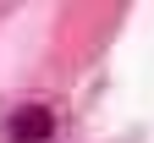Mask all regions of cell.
I'll use <instances>...</instances> for the list:
<instances>
[{"instance_id":"1","label":"cell","mask_w":154,"mask_h":143,"mask_svg":"<svg viewBox=\"0 0 154 143\" xmlns=\"http://www.w3.org/2000/svg\"><path fill=\"white\" fill-rule=\"evenodd\" d=\"M50 132H55V116H50L44 105H22V110L11 116V127H6L11 143H44Z\"/></svg>"}]
</instances>
